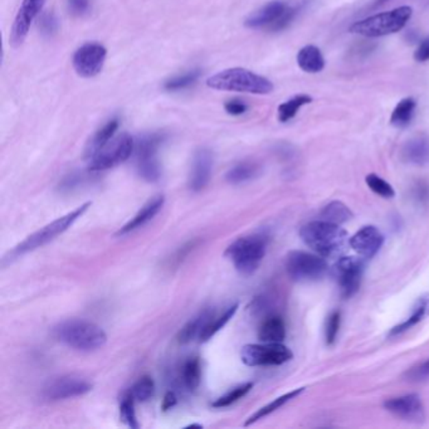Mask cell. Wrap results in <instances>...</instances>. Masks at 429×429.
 <instances>
[{
	"label": "cell",
	"mask_w": 429,
	"mask_h": 429,
	"mask_svg": "<svg viewBox=\"0 0 429 429\" xmlns=\"http://www.w3.org/2000/svg\"><path fill=\"white\" fill-rule=\"evenodd\" d=\"M39 27H40L43 34L52 36L53 33H56V30L58 28L56 15L53 13H45V14L42 15V18L39 19Z\"/></svg>",
	"instance_id": "39"
},
{
	"label": "cell",
	"mask_w": 429,
	"mask_h": 429,
	"mask_svg": "<svg viewBox=\"0 0 429 429\" xmlns=\"http://www.w3.org/2000/svg\"><path fill=\"white\" fill-rule=\"evenodd\" d=\"M267 240L264 235L241 237L226 251V256L233 262L237 271L249 276L257 271L266 255Z\"/></svg>",
	"instance_id": "6"
},
{
	"label": "cell",
	"mask_w": 429,
	"mask_h": 429,
	"mask_svg": "<svg viewBox=\"0 0 429 429\" xmlns=\"http://www.w3.org/2000/svg\"><path fill=\"white\" fill-rule=\"evenodd\" d=\"M224 110L232 116H241L243 113H247L248 106L241 100H229L224 104Z\"/></svg>",
	"instance_id": "42"
},
{
	"label": "cell",
	"mask_w": 429,
	"mask_h": 429,
	"mask_svg": "<svg viewBox=\"0 0 429 429\" xmlns=\"http://www.w3.org/2000/svg\"><path fill=\"white\" fill-rule=\"evenodd\" d=\"M286 1L272 0L264 4V7L257 9L251 13L244 21V25L249 30H271L272 27L279 22L281 16L287 9Z\"/></svg>",
	"instance_id": "16"
},
{
	"label": "cell",
	"mask_w": 429,
	"mask_h": 429,
	"mask_svg": "<svg viewBox=\"0 0 429 429\" xmlns=\"http://www.w3.org/2000/svg\"><path fill=\"white\" fill-rule=\"evenodd\" d=\"M365 181H367L368 187L378 196H383V198H386V199H391V198L395 196V192H394L392 185L388 181L382 179L377 174L367 175Z\"/></svg>",
	"instance_id": "37"
},
{
	"label": "cell",
	"mask_w": 429,
	"mask_h": 429,
	"mask_svg": "<svg viewBox=\"0 0 429 429\" xmlns=\"http://www.w3.org/2000/svg\"><path fill=\"white\" fill-rule=\"evenodd\" d=\"M312 102V97L310 95H296L292 98L287 100L286 102L279 106V120L281 122H288L296 117V115L303 106L309 105Z\"/></svg>",
	"instance_id": "29"
},
{
	"label": "cell",
	"mask_w": 429,
	"mask_h": 429,
	"mask_svg": "<svg viewBox=\"0 0 429 429\" xmlns=\"http://www.w3.org/2000/svg\"><path fill=\"white\" fill-rule=\"evenodd\" d=\"M91 205H92L91 202L82 204L81 207L76 208L75 211H69L66 216L56 219V220H53L52 223L43 227L36 233L30 234V237H27L18 246H15L13 251L9 253V257L15 258V257L23 256L28 252H32L34 249L40 248L45 244H48L49 242L56 240L58 235L65 233L68 228L73 226L76 220L81 218L83 214L89 211Z\"/></svg>",
	"instance_id": "5"
},
{
	"label": "cell",
	"mask_w": 429,
	"mask_h": 429,
	"mask_svg": "<svg viewBox=\"0 0 429 429\" xmlns=\"http://www.w3.org/2000/svg\"><path fill=\"white\" fill-rule=\"evenodd\" d=\"M384 408L395 417L409 422L419 423L426 419L422 400L417 394H407L403 397L386 400Z\"/></svg>",
	"instance_id": "15"
},
{
	"label": "cell",
	"mask_w": 429,
	"mask_h": 429,
	"mask_svg": "<svg viewBox=\"0 0 429 429\" xmlns=\"http://www.w3.org/2000/svg\"><path fill=\"white\" fill-rule=\"evenodd\" d=\"M200 77V69H192L185 73L174 76L170 80H167L164 83V89L169 92H176V91L185 90L199 80Z\"/></svg>",
	"instance_id": "32"
},
{
	"label": "cell",
	"mask_w": 429,
	"mask_h": 429,
	"mask_svg": "<svg viewBox=\"0 0 429 429\" xmlns=\"http://www.w3.org/2000/svg\"><path fill=\"white\" fill-rule=\"evenodd\" d=\"M68 10L76 16H83L89 13L91 0H67Z\"/></svg>",
	"instance_id": "40"
},
{
	"label": "cell",
	"mask_w": 429,
	"mask_h": 429,
	"mask_svg": "<svg viewBox=\"0 0 429 429\" xmlns=\"http://www.w3.org/2000/svg\"><path fill=\"white\" fill-rule=\"evenodd\" d=\"M164 141L165 135L161 132H152L136 141L134 150L136 167L143 181L154 183L161 178V165L158 159V151Z\"/></svg>",
	"instance_id": "7"
},
{
	"label": "cell",
	"mask_w": 429,
	"mask_h": 429,
	"mask_svg": "<svg viewBox=\"0 0 429 429\" xmlns=\"http://www.w3.org/2000/svg\"><path fill=\"white\" fill-rule=\"evenodd\" d=\"M384 243V235L377 227H362V229L349 240L350 247L364 258L375 256Z\"/></svg>",
	"instance_id": "17"
},
{
	"label": "cell",
	"mask_w": 429,
	"mask_h": 429,
	"mask_svg": "<svg viewBox=\"0 0 429 429\" xmlns=\"http://www.w3.org/2000/svg\"><path fill=\"white\" fill-rule=\"evenodd\" d=\"M415 60L417 62H421V63L429 60V38L422 40L417 47L415 52Z\"/></svg>",
	"instance_id": "43"
},
{
	"label": "cell",
	"mask_w": 429,
	"mask_h": 429,
	"mask_svg": "<svg viewBox=\"0 0 429 429\" xmlns=\"http://www.w3.org/2000/svg\"><path fill=\"white\" fill-rule=\"evenodd\" d=\"M135 150V141L132 136L126 132L115 136L104 149L90 159L89 169L91 172H104L126 161Z\"/></svg>",
	"instance_id": "9"
},
{
	"label": "cell",
	"mask_w": 429,
	"mask_h": 429,
	"mask_svg": "<svg viewBox=\"0 0 429 429\" xmlns=\"http://www.w3.org/2000/svg\"><path fill=\"white\" fill-rule=\"evenodd\" d=\"M165 203V198L164 196H158L152 198L148 203L143 205L140 211L136 213L135 217L128 222L124 227H121L120 231L117 232V235H125V234L131 233L139 228H143L145 224H148L151 219L161 211V208L164 207Z\"/></svg>",
	"instance_id": "19"
},
{
	"label": "cell",
	"mask_w": 429,
	"mask_h": 429,
	"mask_svg": "<svg viewBox=\"0 0 429 429\" xmlns=\"http://www.w3.org/2000/svg\"><path fill=\"white\" fill-rule=\"evenodd\" d=\"M402 159L412 165H427L429 163L428 136H415L402 149Z\"/></svg>",
	"instance_id": "20"
},
{
	"label": "cell",
	"mask_w": 429,
	"mask_h": 429,
	"mask_svg": "<svg viewBox=\"0 0 429 429\" xmlns=\"http://www.w3.org/2000/svg\"><path fill=\"white\" fill-rule=\"evenodd\" d=\"M107 49L104 45L97 42H87L76 49L72 66L75 68L76 73L83 78L95 77L105 66Z\"/></svg>",
	"instance_id": "11"
},
{
	"label": "cell",
	"mask_w": 429,
	"mask_h": 429,
	"mask_svg": "<svg viewBox=\"0 0 429 429\" xmlns=\"http://www.w3.org/2000/svg\"><path fill=\"white\" fill-rule=\"evenodd\" d=\"M91 391L92 384L89 380L77 375H65L49 380L43 389V397L54 402L84 395Z\"/></svg>",
	"instance_id": "13"
},
{
	"label": "cell",
	"mask_w": 429,
	"mask_h": 429,
	"mask_svg": "<svg viewBox=\"0 0 429 429\" xmlns=\"http://www.w3.org/2000/svg\"><path fill=\"white\" fill-rule=\"evenodd\" d=\"M155 392V383L150 377L145 375L141 377L135 384L132 385V388L128 391V393L132 395V398L136 402H146L150 399Z\"/></svg>",
	"instance_id": "34"
},
{
	"label": "cell",
	"mask_w": 429,
	"mask_h": 429,
	"mask_svg": "<svg viewBox=\"0 0 429 429\" xmlns=\"http://www.w3.org/2000/svg\"><path fill=\"white\" fill-rule=\"evenodd\" d=\"M324 257L302 251H292L286 257V271L297 282H311L321 279L327 272Z\"/></svg>",
	"instance_id": "8"
},
{
	"label": "cell",
	"mask_w": 429,
	"mask_h": 429,
	"mask_svg": "<svg viewBox=\"0 0 429 429\" xmlns=\"http://www.w3.org/2000/svg\"><path fill=\"white\" fill-rule=\"evenodd\" d=\"M135 402L132 395L128 393L120 403V419L131 428H139V423L136 418Z\"/></svg>",
	"instance_id": "35"
},
{
	"label": "cell",
	"mask_w": 429,
	"mask_h": 429,
	"mask_svg": "<svg viewBox=\"0 0 429 429\" xmlns=\"http://www.w3.org/2000/svg\"><path fill=\"white\" fill-rule=\"evenodd\" d=\"M237 310H238V303H234L232 306H229L228 309L224 310L223 314H220V315L214 314V316L211 317V321L208 323L203 332H202L199 341L205 343V341L211 339L219 330H222L229 323V320L235 315Z\"/></svg>",
	"instance_id": "28"
},
{
	"label": "cell",
	"mask_w": 429,
	"mask_h": 429,
	"mask_svg": "<svg viewBox=\"0 0 429 429\" xmlns=\"http://www.w3.org/2000/svg\"><path fill=\"white\" fill-rule=\"evenodd\" d=\"M417 101L413 97H406L400 100L398 105L393 110L391 116V124L395 128H407L415 117Z\"/></svg>",
	"instance_id": "27"
},
{
	"label": "cell",
	"mask_w": 429,
	"mask_h": 429,
	"mask_svg": "<svg viewBox=\"0 0 429 429\" xmlns=\"http://www.w3.org/2000/svg\"><path fill=\"white\" fill-rule=\"evenodd\" d=\"M427 316H429V294H423L418 299V301L415 302V308L412 311V315L408 317L406 321H403L402 324L393 327L389 332V336H398L400 334L408 332L409 329H412L415 325L419 324L423 318Z\"/></svg>",
	"instance_id": "24"
},
{
	"label": "cell",
	"mask_w": 429,
	"mask_h": 429,
	"mask_svg": "<svg viewBox=\"0 0 429 429\" xmlns=\"http://www.w3.org/2000/svg\"><path fill=\"white\" fill-rule=\"evenodd\" d=\"M340 327V312L339 311H334L332 315L326 321V329H325V338H326V344L332 345L335 343V340L338 338Z\"/></svg>",
	"instance_id": "38"
},
{
	"label": "cell",
	"mask_w": 429,
	"mask_h": 429,
	"mask_svg": "<svg viewBox=\"0 0 429 429\" xmlns=\"http://www.w3.org/2000/svg\"><path fill=\"white\" fill-rule=\"evenodd\" d=\"M297 65L303 72L318 73L325 68V58L316 45H305L297 53Z\"/></svg>",
	"instance_id": "22"
},
{
	"label": "cell",
	"mask_w": 429,
	"mask_h": 429,
	"mask_svg": "<svg viewBox=\"0 0 429 429\" xmlns=\"http://www.w3.org/2000/svg\"><path fill=\"white\" fill-rule=\"evenodd\" d=\"M45 0H23L22 5L15 15L14 23L12 25L9 40L10 45L18 48L23 45L25 38L30 33V25L42 12L45 7Z\"/></svg>",
	"instance_id": "14"
},
{
	"label": "cell",
	"mask_w": 429,
	"mask_h": 429,
	"mask_svg": "<svg viewBox=\"0 0 429 429\" xmlns=\"http://www.w3.org/2000/svg\"><path fill=\"white\" fill-rule=\"evenodd\" d=\"M213 170V154L209 149L202 148L196 151L189 174V188L193 192L203 190L211 181Z\"/></svg>",
	"instance_id": "18"
},
{
	"label": "cell",
	"mask_w": 429,
	"mask_h": 429,
	"mask_svg": "<svg viewBox=\"0 0 429 429\" xmlns=\"http://www.w3.org/2000/svg\"><path fill=\"white\" fill-rule=\"evenodd\" d=\"M209 89L252 95H268L273 91V83L264 76L257 75L246 68H228L207 80Z\"/></svg>",
	"instance_id": "2"
},
{
	"label": "cell",
	"mask_w": 429,
	"mask_h": 429,
	"mask_svg": "<svg viewBox=\"0 0 429 429\" xmlns=\"http://www.w3.org/2000/svg\"><path fill=\"white\" fill-rule=\"evenodd\" d=\"M119 126H120V120L117 117H113L111 120L107 121L102 128H98L86 146V152H84L86 158L92 159L98 151L104 149L106 145L115 137Z\"/></svg>",
	"instance_id": "21"
},
{
	"label": "cell",
	"mask_w": 429,
	"mask_h": 429,
	"mask_svg": "<svg viewBox=\"0 0 429 429\" xmlns=\"http://www.w3.org/2000/svg\"><path fill=\"white\" fill-rule=\"evenodd\" d=\"M406 375H407L408 380H415V382H421V380H424V379H428L429 360L417 365L415 368H412L409 371H407Z\"/></svg>",
	"instance_id": "41"
},
{
	"label": "cell",
	"mask_w": 429,
	"mask_h": 429,
	"mask_svg": "<svg viewBox=\"0 0 429 429\" xmlns=\"http://www.w3.org/2000/svg\"><path fill=\"white\" fill-rule=\"evenodd\" d=\"M176 404V395L173 392H167L163 400V409L167 410V409H172Z\"/></svg>",
	"instance_id": "44"
},
{
	"label": "cell",
	"mask_w": 429,
	"mask_h": 429,
	"mask_svg": "<svg viewBox=\"0 0 429 429\" xmlns=\"http://www.w3.org/2000/svg\"><path fill=\"white\" fill-rule=\"evenodd\" d=\"M214 314L216 312L211 311V310H205L199 316L190 320L188 324L185 325L181 329V332H179L178 341L181 344H189V343H192L196 338L199 339L202 332L205 329V326L211 321V317L214 316Z\"/></svg>",
	"instance_id": "25"
},
{
	"label": "cell",
	"mask_w": 429,
	"mask_h": 429,
	"mask_svg": "<svg viewBox=\"0 0 429 429\" xmlns=\"http://www.w3.org/2000/svg\"><path fill=\"white\" fill-rule=\"evenodd\" d=\"M386 1H388V0H375V1H374V4H373V8L380 7L382 4H384Z\"/></svg>",
	"instance_id": "45"
},
{
	"label": "cell",
	"mask_w": 429,
	"mask_h": 429,
	"mask_svg": "<svg viewBox=\"0 0 429 429\" xmlns=\"http://www.w3.org/2000/svg\"><path fill=\"white\" fill-rule=\"evenodd\" d=\"M300 237L308 247L324 258L341 256L349 242L347 231L344 228L323 219L310 222L302 227Z\"/></svg>",
	"instance_id": "1"
},
{
	"label": "cell",
	"mask_w": 429,
	"mask_h": 429,
	"mask_svg": "<svg viewBox=\"0 0 429 429\" xmlns=\"http://www.w3.org/2000/svg\"><path fill=\"white\" fill-rule=\"evenodd\" d=\"M252 388H253V383H246V384L240 385V386L234 388L233 391L227 393L223 397H220V398L216 400V402L211 404V407H229V406H232L235 402L242 399L244 395H247Z\"/></svg>",
	"instance_id": "36"
},
{
	"label": "cell",
	"mask_w": 429,
	"mask_h": 429,
	"mask_svg": "<svg viewBox=\"0 0 429 429\" xmlns=\"http://www.w3.org/2000/svg\"><path fill=\"white\" fill-rule=\"evenodd\" d=\"M261 173V166L255 161H241L232 166L226 175L228 183L238 185L256 179Z\"/></svg>",
	"instance_id": "26"
},
{
	"label": "cell",
	"mask_w": 429,
	"mask_h": 429,
	"mask_svg": "<svg viewBox=\"0 0 429 429\" xmlns=\"http://www.w3.org/2000/svg\"><path fill=\"white\" fill-rule=\"evenodd\" d=\"M258 338L262 343H282L286 338V325L279 316H270L264 320L258 330Z\"/></svg>",
	"instance_id": "23"
},
{
	"label": "cell",
	"mask_w": 429,
	"mask_h": 429,
	"mask_svg": "<svg viewBox=\"0 0 429 429\" xmlns=\"http://www.w3.org/2000/svg\"><path fill=\"white\" fill-rule=\"evenodd\" d=\"M364 262L358 257H341L334 267V276L340 292L344 297H351L358 292L362 283Z\"/></svg>",
	"instance_id": "12"
},
{
	"label": "cell",
	"mask_w": 429,
	"mask_h": 429,
	"mask_svg": "<svg viewBox=\"0 0 429 429\" xmlns=\"http://www.w3.org/2000/svg\"><path fill=\"white\" fill-rule=\"evenodd\" d=\"M320 217L326 222L335 223V224H343V223H347V220L353 218V213L345 204L338 202V200H334L325 207L324 209L321 211Z\"/></svg>",
	"instance_id": "30"
},
{
	"label": "cell",
	"mask_w": 429,
	"mask_h": 429,
	"mask_svg": "<svg viewBox=\"0 0 429 429\" xmlns=\"http://www.w3.org/2000/svg\"><path fill=\"white\" fill-rule=\"evenodd\" d=\"M183 379L189 391H196L199 386L202 380V367L198 358H190L188 362L184 364Z\"/></svg>",
	"instance_id": "33"
},
{
	"label": "cell",
	"mask_w": 429,
	"mask_h": 429,
	"mask_svg": "<svg viewBox=\"0 0 429 429\" xmlns=\"http://www.w3.org/2000/svg\"><path fill=\"white\" fill-rule=\"evenodd\" d=\"M242 362L248 367H276L290 362L294 354L282 343L249 344L242 349Z\"/></svg>",
	"instance_id": "10"
},
{
	"label": "cell",
	"mask_w": 429,
	"mask_h": 429,
	"mask_svg": "<svg viewBox=\"0 0 429 429\" xmlns=\"http://www.w3.org/2000/svg\"><path fill=\"white\" fill-rule=\"evenodd\" d=\"M303 391H305V388H299V389H294L292 392L287 393V394L282 395V397H279L277 399L273 400L270 404H267V406L261 408L259 410H257L256 413L252 415V417H249L248 421L244 423V426H249V424H252V423L262 419L266 415H270L271 413H273V412H276L279 408L283 407L290 400L294 399L296 397H299L301 393H303Z\"/></svg>",
	"instance_id": "31"
},
{
	"label": "cell",
	"mask_w": 429,
	"mask_h": 429,
	"mask_svg": "<svg viewBox=\"0 0 429 429\" xmlns=\"http://www.w3.org/2000/svg\"><path fill=\"white\" fill-rule=\"evenodd\" d=\"M413 15V8L403 5L389 12L371 15L362 21H358L349 28L353 34L362 37L378 38L394 34L403 30Z\"/></svg>",
	"instance_id": "4"
},
{
	"label": "cell",
	"mask_w": 429,
	"mask_h": 429,
	"mask_svg": "<svg viewBox=\"0 0 429 429\" xmlns=\"http://www.w3.org/2000/svg\"><path fill=\"white\" fill-rule=\"evenodd\" d=\"M53 335L67 347L80 351L101 349L107 341L106 332L98 325L86 320H66L53 329Z\"/></svg>",
	"instance_id": "3"
}]
</instances>
